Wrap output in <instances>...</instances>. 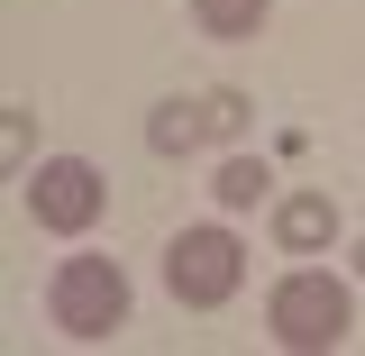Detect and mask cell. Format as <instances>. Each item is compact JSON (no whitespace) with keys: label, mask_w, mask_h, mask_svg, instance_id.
<instances>
[{"label":"cell","mask_w":365,"mask_h":356,"mask_svg":"<svg viewBox=\"0 0 365 356\" xmlns=\"http://www.w3.org/2000/svg\"><path fill=\"white\" fill-rule=\"evenodd\" d=\"M192 146H210V128H201V91H192V101H155V110H146V156L174 165V156H192Z\"/></svg>","instance_id":"7"},{"label":"cell","mask_w":365,"mask_h":356,"mask_svg":"<svg viewBox=\"0 0 365 356\" xmlns=\"http://www.w3.org/2000/svg\"><path fill=\"white\" fill-rule=\"evenodd\" d=\"M0 156H9V174H28V165H37V110H19V101L0 110Z\"/></svg>","instance_id":"10"},{"label":"cell","mask_w":365,"mask_h":356,"mask_svg":"<svg viewBox=\"0 0 365 356\" xmlns=\"http://www.w3.org/2000/svg\"><path fill=\"white\" fill-rule=\"evenodd\" d=\"M19 201H28V220L46 238H91L101 210H110V174L91 165V156H37L28 174H19Z\"/></svg>","instance_id":"4"},{"label":"cell","mask_w":365,"mask_h":356,"mask_svg":"<svg viewBox=\"0 0 365 356\" xmlns=\"http://www.w3.org/2000/svg\"><path fill=\"white\" fill-rule=\"evenodd\" d=\"M265 19H274V0H192V28L220 37V46H256Z\"/></svg>","instance_id":"8"},{"label":"cell","mask_w":365,"mask_h":356,"mask_svg":"<svg viewBox=\"0 0 365 356\" xmlns=\"http://www.w3.org/2000/svg\"><path fill=\"white\" fill-rule=\"evenodd\" d=\"M347 256H356V274H365V247H347Z\"/></svg>","instance_id":"11"},{"label":"cell","mask_w":365,"mask_h":356,"mask_svg":"<svg viewBox=\"0 0 365 356\" xmlns=\"http://www.w3.org/2000/svg\"><path fill=\"white\" fill-rule=\"evenodd\" d=\"M210 201H220L228 220H237V210H256V201H274V165H265V156H247V146H228L220 174H210Z\"/></svg>","instance_id":"6"},{"label":"cell","mask_w":365,"mask_h":356,"mask_svg":"<svg viewBox=\"0 0 365 356\" xmlns=\"http://www.w3.org/2000/svg\"><path fill=\"white\" fill-rule=\"evenodd\" d=\"M237 283H247V247H237L228 220H192L165 238V293L182 311H228Z\"/></svg>","instance_id":"3"},{"label":"cell","mask_w":365,"mask_h":356,"mask_svg":"<svg viewBox=\"0 0 365 356\" xmlns=\"http://www.w3.org/2000/svg\"><path fill=\"white\" fill-rule=\"evenodd\" d=\"M338 201H329V192H274V247H283V256H329V247H338Z\"/></svg>","instance_id":"5"},{"label":"cell","mask_w":365,"mask_h":356,"mask_svg":"<svg viewBox=\"0 0 365 356\" xmlns=\"http://www.w3.org/2000/svg\"><path fill=\"white\" fill-rule=\"evenodd\" d=\"M265 338H274V347H292V356L347 347V338H356V293H347L329 265L274 274V293H265Z\"/></svg>","instance_id":"2"},{"label":"cell","mask_w":365,"mask_h":356,"mask_svg":"<svg viewBox=\"0 0 365 356\" xmlns=\"http://www.w3.org/2000/svg\"><path fill=\"white\" fill-rule=\"evenodd\" d=\"M137 293H128V265L119 256H64V265L46 274V320H55V338H73V347H110L119 329H128Z\"/></svg>","instance_id":"1"},{"label":"cell","mask_w":365,"mask_h":356,"mask_svg":"<svg viewBox=\"0 0 365 356\" xmlns=\"http://www.w3.org/2000/svg\"><path fill=\"white\" fill-rule=\"evenodd\" d=\"M201 128H210V137H228V146H237V137L256 128V101H247V91H237V83H210V91H201Z\"/></svg>","instance_id":"9"}]
</instances>
